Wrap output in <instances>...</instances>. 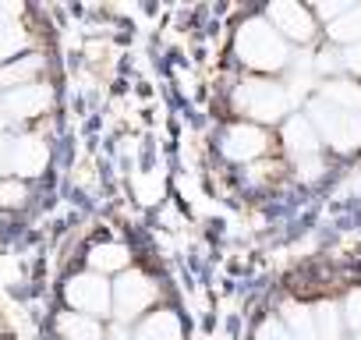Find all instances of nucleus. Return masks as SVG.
I'll use <instances>...</instances> for the list:
<instances>
[{
  "mask_svg": "<svg viewBox=\"0 0 361 340\" xmlns=\"http://www.w3.org/2000/svg\"><path fill=\"white\" fill-rule=\"evenodd\" d=\"M234 54H238V61H241L245 68L269 75V71L287 68V61H290V43L266 22V15H259V18H248V22L238 29V36H234Z\"/></svg>",
  "mask_w": 361,
  "mask_h": 340,
  "instance_id": "1",
  "label": "nucleus"
},
{
  "mask_svg": "<svg viewBox=\"0 0 361 340\" xmlns=\"http://www.w3.org/2000/svg\"><path fill=\"white\" fill-rule=\"evenodd\" d=\"M234 110L245 114L252 124L259 121L262 128V124L283 121V114L290 110V92L273 78H245L234 89Z\"/></svg>",
  "mask_w": 361,
  "mask_h": 340,
  "instance_id": "2",
  "label": "nucleus"
},
{
  "mask_svg": "<svg viewBox=\"0 0 361 340\" xmlns=\"http://www.w3.org/2000/svg\"><path fill=\"white\" fill-rule=\"evenodd\" d=\"M308 121L315 124L319 138L329 142L336 152H354L361 149V114L340 110L326 99H312L308 103Z\"/></svg>",
  "mask_w": 361,
  "mask_h": 340,
  "instance_id": "3",
  "label": "nucleus"
},
{
  "mask_svg": "<svg viewBox=\"0 0 361 340\" xmlns=\"http://www.w3.org/2000/svg\"><path fill=\"white\" fill-rule=\"evenodd\" d=\"M61 294H64L68 312H82V315H92V319H99V315L106 319L114 312V284L106 277L92 273V269L68 277Z\"/></svg>",
  "mask_w": 361,
  "mask_h": 340,
  "instance_id": "4",
  "label": "nucleus"
},
{
  "mask_svg": "<svg viewBox=\"0 0 361 340\" xmlns=\"http://www.w3.org/2000/svg\"><path fill=\"white\" fill-rule=\"evenodd\" d=\"M159 298V284L142 273V269H128L114 280V315L121 322H131L138 315H145Z\"/></svg>",
  "mask_w": 361,
  "mask_h": 340,
  "instance_id": "5",
  "label": "nucleus"
},
{
  "mask_svg": "<svg viewBox=\"0 0 361 340\" xmlns=\"http://www.w3.org/2000/svg\"><path fill=\"white\" fill-rule=\"evenodd\" d=\"M266 149H269V135H266V128H259L252 121H238L220 135V152L231 163H255L259 156H266Z\"/></svg>",
  "mask_w": 361,
  "mask_h": 340,
  "instance_id": "6",
  "label": "nucleus"
},
{
  "mask_svg": "<svg viewBox=\"0 0 361 340\" xmlns=\"http://www.w3.org/2000/svg\"><path fill=\"white\" fill-rule=\"evenodd\" d=\"M266 22L287 40V43H308L315 36V15L294 0H276V4L266 8Z\"/></svg>",
  "mask_w": 361,
  "mask_h": 340,
  "instance_id": "7",
  "label": "nucleus"
},
{
  "mask_svg": "<svg viewBox=\"0 0 361 340\" xmlns=\"http://www.w3.org/2000/svg\"><path fill=\"white\" fill-rule=\"evenodd\" d=\"M50 103H54V89L43 85V82H32V85H22V89H11V92H4V99H0V107H4V114H8L11 121L39 117V114H47Z\"/></svg>",
  "mask_w": 361,
  "mask_h": 340,
  "instance_id": "8",
  "label": "nucleus"
},
{
  "mask_svg": "<svg viewBox=\"0 0 361 340\" xmlns=\"http://www.w3.org/2000/svg\"><path fill=\"white\" fill-rule=\"evenodd\" d=\"M47 163H50V145L39 135H15V149H11L15 178H39Z\"/></svg>",
  "mask_w": 361,
  "mask_h": 340,
  "instance_id": "9",
  "label": "nucleus"
},
{
  "mask_svg": "<svg viewBox=\"0 0 361 340\" xmlns=\"http://www.w3.org/2000/svg\"><path fill=\"white\" fill-rule=\"evenodd\" d=\"M319 131L315 124L308 121V114H294L283 121V145L294 159H305V156H315L319 152Z\"/></svg>",
  "mask_w": 361,
  "mask_h": 340,
  "instance_id": "10",
  "label": "nucleus"
},
{
  "mask_svg": "<svg viewBox=\"0 0 361 340\" xmlns=\"http://www.w3.org/2000/svg\"><path fill=\"white\" fill-rule=\"evenodd\" d=\"M89 269L92 273H99V277H110V273H128V266H131V252H128V245H121V241H103V245H92L89 248Z\"/></svg>",
  "mask_w": 361,
  "mask_h": 340,
  "instance_id": "11",
  "label": "nucleus"
},
{
  "mask_svg": "<svg viewBox=\"0 0 361 340\" xmlns=\"http://www.w3.org/2000/svg\"><path fill=\"white\" fill-rule=\"evenodd\" d=\"M131 340H180V319H177V312H170V308L149 312L135 326Z\"/></svg>",
  "mask_w": 361,
  "mask_h": 340,
  "instance_id": "12",
  "label": "nucleus"
},
{
  "mask_svg": "<svg viewBox=\"0 0 361 340\" xmlns=\"http://www.w3.org/2000/svg\"><path fill=\"white\" fill-rule=\"evenodd\" d=\"M54 326H57L61 340H106L103 322L92 315H82V312H61Z\"/></svg>",
  "mask_w": 361,
  "mask_h": 340,
  "instance_id": "13",
  "label": "nucleus"
},
{
  "mask_svg": "<svg viewBox=\"0 0 361 340\" xmlns=\"http://www.w3.org/2000/svg\"><path fill=\"white\" fill-rule=\"evenodd\" d=\"M39 71H43V57L39 54H25V57H18L11 64H0V89L11 92V89L32 85Z\"/></svg>",
  "mask_w": 361,
  "mask_h": 340,
  "instance_id": "14",
  "label": "nucleus"
},
{
  "mask_svg": "<svg viewBox=\"0 0 361 340\" xmlns=\"http://www.w3.org/2000/svg\"><path fill=\"white\" fill-rule=\"evenodd\" d=\"M319 99L340 107V110H350V114H361V85L350 82V78H329L319 92Z\"/></svg>",
  "mask_w": 361,
  "mask_h": 340,
  "instance_id": "15",
  "label": "nucleus"
},
{
  "mask_svg": "<svg viewBox=\"0 0 361 340\" xmlns=\"http://www.w3.org/2000/svg\"><path fill=\"white\" fill-rule=\"evenodd\" d=\"M312 315H315V336L319 340H340V333H343V312L333 301H319L312 308Z\"/></svg>",
  "mask_w": 361,
  "mask_h": 340,
  "instance_id": "16",
  "label": "nucleus"
},
{
  "mask_svg": "<svg viewBox=\"0 0 361 340\" xmlns=\"http://www.w3.org/2000/svg\"><path fill=\"white\" fill-rule=\"evenodd\" d=\"M298 340H319L315 336V315H312V308L308 305H298V301H290V305H283V319H280Z\"/></svg>",
  "mask_w": 361,
  "mask_h": 340,
  "instance_id": "17",
  "label": "nucleus"
},
{
  "mask_svg": "<svg viewBox=\"0 0 361 340\" xmlns=\"http://www.w3.org/2000/svg\"><path fill=\"white\" fill-rule=\"evenodd\" d=\"M329 40L343 43V47H357L361 43V4H354L343 18H336L329 25Z\"/></svg>",
  "mask_w": 361,
  "mask_h": 340,
  "instance_id": "18",
  "label": "nucleus"
},
{
  "mask_svg": "<svg viewBox=\"0 0 361 340\" xmlns=\"http://www.w3.org/2000/svg\"><path fill=\"white\" fill-rule=\"evenodd\" d=\"M25 47V32L15 29V25H4L0 29V64H11L18 61V50Z\"/></svg>",
  "mask_w": 361,
  "mask_h": 340,
  "instance_id": "19",
  "label": "nucleus"
},
{
  "mask_svg": "<svg viewBox=\"0 0 361 340\" xmlns=\"http://www.w3.org/2000/svg\"><path fill=\"white\" fill-rule=\"evenodd\" d=\"M25 199H29L25 181H18V178L0 181V210H18V206H25Z\"/></svg>",
  "mask_w": 361,
  "mask_h": 340,
  "instance_id": "20",
  "label": "nucleus"
},
{
  "mask_svg": "<svg viewBox=\"0 0 361 340\" xmlns=\"http://www.w3.org/2000/svg\"><path fill=\"white\" fill-rule=\"evenodd\" d=\"M340 312H343V326H350L354 333H361V287L347 291V298H343Z\"/></svg>",
  "mask_w": 361,
  "mask_h": 340,
  "instance_id": "21",
  "label": "nucleus"
},
{
  "mask_svg": "<svg viewBox=\"0 0 361 340\" xmlns=\"http://www.w3.org/2000/svg\"><path fill=\"white\" fill-rule=\"evenodd\" d=\"M255 340H298L280 319H266L262 326H259V333H255Z\"/></svg>",
  "mask_w": 361,
  "mask_h": 340,
  "instance_id": "22",
  "label": "nucleus"
},
{
  "mask_svg": "<svg viewBox=\"0 0 361 340\" xmlns=\"http://www.w3.org/2000/svg\"><path fill=\"white\" fill-rule=\"evenodd\" d=\"M322 170H326V163L319 159V152L298 159V178H301V181H319V178H322Z\"/></svg>",
  "mask_w": 361,
  "mask_h": 340,
  "instance_id": "23",
  "label": "nucleus"
},
{
  "mask_svg": "<svg viewBox=\"0 0 361 340\" xmlns=\"http://www.w3.org/2000/svg\"><path fill=\"white\" fill-rule=\"evenodd\" d=\"M11 149H15V135H0V181L11 174Z\"/></svg>",
  "mask_w": 361,
  "mask_h": 340,
  "instance_id": "24",
  "label": "nucleus"
},
{
  "mask_svg": "<svg viewBox=\"0 0 361 340\" xmlns=\"http://www.w3.org/2000/svg\"><path fill=\"white\" fill-rule=\"evenodd\" d=\"M340 61H343V68H347L350 75H357V78H361V43H357V47H347Z\"/></svg>",
  "mask_w": 361,
  "mask_h": 340,
  "instance_id": "25",
  "label": "nucleus"
},
{
  "mask_svg": "<svg viewBox=\"0 0 361 340\" xmlns=\"http://www.w3.org/2000/svg\"><path fill=\"white\" fill-rule=\"evenodd\" d=\"M106 340H131V336H128V333H124V326H117V329H114V333H106Z\"/></svg>",
  "mask_w": 361,
  "mask_h": 340,
  "instance_id": "26",
  "label": "nucleus"
},
{
  "mask_svg": "<svg viewBox=\"0 0 361 340\" xmlns=\"http://www.w3.org/2000/svg\"><path fill=\"white\" fill-rule=\"evenodd\" d=\"M354 340H361V333H357V336H354Z\"/></svg>",
  "mask_w": 361,
  "mask_h": 340,
  "instance_id": "27",
  "label": "nucleus"
}]
</instances>
